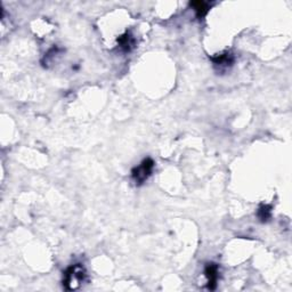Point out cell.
Listing matches in <instances>:
<instances>
[{
  "label": "cell",
  "mask_w": 292,
  "mask_h": 292,
  "mask_svg": "<svg viewBox=\"0 0 292 292\" xmlns=\"http://www.w3.org/2000/svg\"><path fill=\"white\" fill-rule=\"evenodd\" d=\"M86 269L81 264H75L66 269L64 273V280H63V287L66 290H77L83 286L86 281Z\"/></svg>",
  "instance_id": "1"
},
{
  "label": "cell",
  "mask_w": 292,
  "mask_h": 292,
  "mask_svg": "<svg viewBox=\"0 0 292 292\" xmlns=\"http://www.w3.org/2000/svg\"><path fill=\"white\" fill-rule=\"evenodd\" d=\"M154 161L151 158H147L142 161L138 167H135L131 170V177L134 183L140 186L149 179V177L152 175V171L154 169Z\"/></svg>",
  "instance_id": "2"
},
{
  "label": "cell",
  "mask_w": 292,
  "mask_h": 292,
  "mask_svg": "<svg viewBox=\"0 0 292 292\" xmlns=\"http://www.w3.org/2000/svg\"><path fill=\"white\" fill-rule=\"evenodd\" d=\"M205 275L208 279V289L215 290L217 287L218 277H219V267L215 262H209L206 265L205 268Z\"/></svg>",
  "instance_id": "3"
},
{
  "label": "cell",
  "mask_w": 292,
  "mask_h": 292,
  "mask_svg": "<svg viewBox=\"0 0 292 292\" xmlns=\"http://www.w3.org/2000/svg\"><path fill=\"white\" fill-rule=\"evenodd\" d=\"M211 60L216 68L219 69V71H226L234 63V55L230 53V51H225L223 54H218L217 56L212 57Z\"/></svg>",
  "instance_id": "4"
},
{
  "label": "cell",
  "mask_w": 292,
  "mask_h": 292,
  "mask_svg": "<svg viewBox=\"0 0 292 292\" xmlns=\"http://www.w3.org/2000/svg\"><path fill=\"white\" fill-rule=\"evenodd\" d=\"M118 43H119L121 49L125 51V53H129V51L135 47L136 40L134 38V36H132L130 32L127 31L125 35L118 38Z\"/></svg>",
  "instance_id": "5"
},
{
  "label": "cell",
  "mask_w": 292,
  "mask_h": 292,
  "mask_svg": "<svg viewBox=\"0 0 292 292\" xmlns=\"http://www.w3.org/2000/svg\"><path fill=\"white\" fill-rule=\"evenodd\" d=\"M191 6L193 7L195 13H197V16L200 18V20H202V18L208 14L210 9L209 3L205 1H193L191 2Z\"/></svg>",
  "instance_id": "6"
},
{
  "label": "cell",
  "mask_w": 292,
  "mask_h": 292,
  "mask_svg": "<svg viewBox=\"0 0 292 292\" xmlns=\"http://www.w3.org/2000/svg\"><path fill=\"white\" fill-rule=\"evenodd\" d=\"M257 216L262 223L267 221L272 216V207L268 205H261L257 211Z\"/></svg>",
  "instance_id": "7"
}]
</instances>
